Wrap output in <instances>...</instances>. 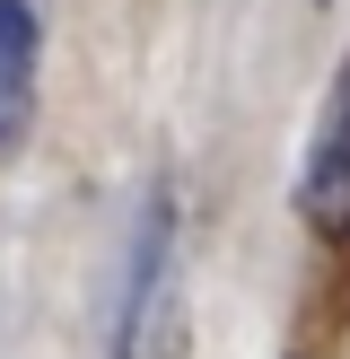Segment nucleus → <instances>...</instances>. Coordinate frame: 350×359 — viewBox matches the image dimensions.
<instances>
[{
    "label": "nucleus",
    "mask_w": 350,
    "mask_h": 359,
    "mask_svg": "<svg viewBox=\"0 0 350 359\" xmlns=\"http://www.w3.org/2000/svg\"><path fill=\"white\" fill-rule=\"evenodd\" d=\"M332 97H350V70H342V88H332Z\"/></svg>",
    "instance_id": "obj_4"
},
{
    "label": "nucleus",
    "mask_w": 350,
    "mask_h": 359,
    "mask_svg": "<svg viewBox=\"0 0 350 359\" xmlns=\"http://www.w3.org/2000/svg\"><path fill=\"white\" fill-rule=\"evenodd\" d=\"M35 70H44V0H0V149L35 114Z\"/></svg>",
    "instance_id": "obj_2"
},
{
    "label": "nucleus",
    "mask_w": 350,
    "mask_h": 359,
    "mask_svg": "<svg viewBox=\"0 0 350 359\" xmlns=\"http://www.w3.org/2000/svg\"><path fill=\"white\" fill-rule=\"evenodd\" d=\"M307 219L324 228L332 245H350V97H332V123L315 140V167H307Z\"/></svg>",
    "instance_id": "obj_3"
},
{
    "label": "nucleus",
    "mask_w": 350,
    "mask_h": 359,
    "mask_svg": "<svg viewBox=\"0 0 350 359\" xmlns=\"http://www.w3.org/2000/svg\"><path fill=\"white\" fill-rule=\"evenodd\" d=\"M184 351V202L175 184H149L122 245L114 290V359H175Z\"/></svg>",
    "instance_id": "obj_1"
}]
</instances>
